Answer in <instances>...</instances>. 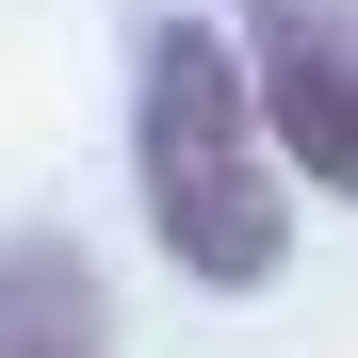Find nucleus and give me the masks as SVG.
Returning a JSON list of instances; mask_svg holds the SVG:
<instances>
[{"instance_id": "obj_1", "label": "nucleus", "mask_w": 358, "mask_h": 358, "mask_svg": "<svg viewBox=\"0 0 358 358\" xmlns=\"http://www.w3.org/2000/svg\"><path fill=\"white\" fill-rule=\"evenodd\" d=\"M131 179H147V228L196 293H261L293 261V196H277V131H261V82L212 17H147V66H131Z\"/></svg>"}, {"instance_id": "obj_2", "label": "nucleus", "mask_w": 358, "mask_h": 358, "mask_svg": "<svg viewBox=\"0 0 358 358\" xmlns=\"http://www.w3.org/2000/svg\"><path fill=\"white\" fill-rule=\"evenodd\" d=\"M245 82H261V131L326 179V196H358V33L342 0H245Z\"/></svg>"}, {"instance_id": "obj_3", "label": "nucleus", "mask_w": 358, "mask_h": 358, "mask_svg": "<svg viewBox=\"0 0 358 358\" xmlns=\"http://www.w3.org/2000/svg\"><path fill=\"white\" fill-rule=\"evenodd\" d=\"M0 358H114L98 261L66 245V228H0Z\"/></svg>"}]
</instances>
